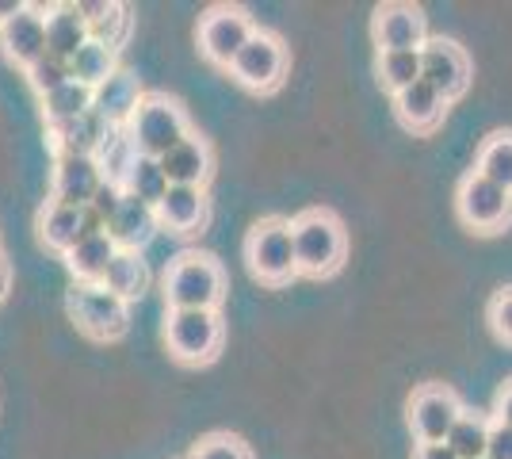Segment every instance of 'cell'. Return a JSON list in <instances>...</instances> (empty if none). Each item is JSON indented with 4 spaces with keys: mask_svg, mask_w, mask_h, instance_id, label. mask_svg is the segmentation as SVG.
<instances>
[{
    "mask_svg": "<svg viewBox=\"0 0 512 459\" xmlns=\"http://www.w3.org/2000/svg\"><path fill=\"white\" fill-rule=\"evenodd\" d=\"M291 234H295V257H299V276L310 280H325L344 264L348 253V238L344 226L333 211L325 207H310L291 219Z\"/></svg>",
    "mask_w": 512,
    "mask_h": 459,
    "instance_id": "6da1fadb",
    "label": "cell"
},
{
    "mask_svg": "<svg viewBox=\"0 0 512 459\" xmlns=\"http://www.w3.org/2000/svg\"><path fill=\"white\" fill-rule=\"evenodd\" d=\"M226 295V272L207 253H184L165 272V299L172 310H214Z\"/></svg>",
    "mask_w": 512,
    "mask_h": 459,
    "instance_id": "7a4b0ae2",
    "label": "cell"
},
{
    "mask_svg": "<svg viewBox=\"0 0 512 459\" xmlns=\"http://www.w3.org/2000/svg\"><path fill=\"white\" fill-rule=\"evenodd\" d=\"M245 261L260 284L283 287L299 276L295 257V234L287 219H260L245 238Z\"/></svg>",
    "mask_w": 512,
    "mask_h": 459,
    "instance_id": "3957f363",
    "label": "cell"
},
{
    "mask_svg": "<svg viewBox=\"0 0 512 459\" xmlns=\"http://www.w3.org/2000/svg\"><path fill=\"white\" fill-rule=\"evenodd\" d=\"M69 318L92 341H115L130 326V303L104 284H77L69 291Z\"/></svg>",
    "mask_w": 512,
    "mask_h": 459,
    "instance_id": "277c9868",
    "label": "cell"
},
{
    "mask_svg": "<svg viewBox=\"0 0 512 459\" xmlns=\"http://www.w3.org/2000/svg\"><path fill=\"white\" fill-rule=\"evenodd\" d=\"M127 131L142 157H157L161 161L172 146H180L188 138V119H184L180 104L169 100V96H146L138 115L130 119Z\"/></svg>",
    "mask_w": 512,
    "mask_h": 459,
    "instance_id": "5b68a950",
    "label": "cell"
},
{
    "mask_svg": "<svg viewBox=\"0 0 512 459\" xmlns=\"http://www.w3.org/2000/svg\"><path fill=\"white\" fill-rule=\"evenodd\" d=\"M165 345L180 364H207L222 349L218 310H169Z\"/></svg>",
    "mask_w": 512,
    "mask_h": 459,
    "instance_id": "8992f818",
    "label": "cell"
},
{
    "mask_svg": "<svg viewBox=\"0 0 512 459\" xmlns=\"http://www.w3.org/2000/svg\"><path fill=\"white\" fill-rule=\"evenodd\" d=\"M467 414L459 394L444 383H425L409 398V429L417 444H448L451 429L459 425V417Z\"/></svg>",
    "mask_w": 512,
    "mask_h": 459,
    "instance_id": "52a82bcc",
    "label": "cell"
},
{
    "mask_svg": "<svg viewBox=\"0 0 512 459\" xmlns=\"http://www.w3.org/2000/svg\"><path fill=\"white\" fill-rule=\"evenodd\" d=\"M455 207H459V219L467 222L474 234H497L512 222V192L497 188L482 173L463 176Z\"/></svg>",
    "mask_w": 512,
    "mask_h": 459,
    "instance_id": "ba28073f",
    "label": "cell"
},
{
    "mask_svg": "<svg viewBox=\"0 0 512 459\" xmlns=\"http://www.w3.org/2000/svg\"><path fill=\"white\" fill-rule=\"evenodd\" d=\"M253 23L241 8H230V4H218L211 8L203 20H199V54L211 62V66L230 69L234 58L245 50V43L253 39Z\"/></svg>",
    "mask_w": 512,
    "mask_h": 459,
    "instance_id": "9c48e42d",
    "label": "cell"
},
{
    "mask_svg": "<svg viewBox=\"0 0 512 459\" xmlns=\"http://www.w3.org/2000/svg\"><path fill=\"white\" fill-rule=\"evenodd\" d=\"M283 73H287V46L268 31H256L230 66V77L249 92H272L283 85Z\"/></svg>",
    "mask_w": 512,
    "mask_h": 459,
    "instance_id": "30bf717a",
    "label": "cell"
},
{
    "mask_svg": "<svg viewBox=\"0 0 512 459\" xmlns=\"http://www.w3.org/2000/svg\"><path fill=\"white\" fill-rule=\"evenodd\" d=\"M421 81L436 88L444 100H459L470 88V58L451 39H428L421 46Z\"/></svg>",
    "mask_w": 512,
    "mask_h": 459,
    "instance_id": "8fae6325",
    "label": "cell"
},
{
    "mask_svg": "<svg viewBox=\"0 0 512 459\" xmlns=\"http://www.w3.org/2000/svg\"><path fill=\"white\" fill-rule=\"evenodd\" d=\"M0 50L27 73L46 54V16L39 4H23L8 23H0Z\"/></svg>",
    "mask_w": 512,
    "mask_h": 459,
    "instance_id": "7c38bea8",
    "label": "cell"
},
{
    "mask_svg": "<svg viewBox=\"0 0 512 459\" xmlns=\"http://www.w3.org/2000/svg\"><path fill=\"white\" fill-rule=\"evenodd\" d=\"M371 35L379 54L383 50H421L428 43L425 12L417 4H379L375 20H371Z\"/></svg>",
    "mask_w": 512,
    "mask_h": 459,
    "instance_id": "4fadbf2b",
    "label": "cell"
},
{
    "mask_svg": "<svg viewBox=\"0 0 512 459\" xmlns=\"http://www.w3.org/2000/svg\"><path fill=\"white\" fill-rule=\"evenodd\" d=\"M100 188H104V173H100L96 157H73V153L58 157V169H54V203L88 207Z\"/></svg>",
    "mask_w": 512,
    "mask_h": 459,
    "instance_id": "5bb4252c",
    "label": "cell"
},
{
    "mask_svg": "<svg viewBox=\"0 0 512 459\" xmlns=\"http://www.w3.org/2000/svg\"><path fill=\"white\" fill-rule=\"evenodd\" d=\"M394 111H398V123H402L406 131L428 134L444 123V115H448V100L428 85V81H417V85H409L406 92H398V96H394Z\"/></svg>",
    "mask_w": 512,
    "mask_h": 459,
    "instance_id": "9a60e30c",
    "label": "cell"
},
{
    "mask_svg": "<svg viewBox=\"0 0 512 459\" xmlns=\"http://www.w3.org/2000/svg\"><path fill=\"white\" fill-rule=\"evenodd\" d=\"M142 85H138V77L127 73V69H119V73H111L104 85L96 88V104L92 108L104 115L111 127H130V119L138 115L142 108Z\"/></svg>",
    "mask_w": 512,
    "mask_h": 459,
    "instance_id": "2e32d148",
    "label": "cell"
},
{
    "mask_svg": "<svg viewBox=\"0 0 512 459\" xmlns=\"http://www.w3.org/2000/svg\"><path fill=\"white\" fill-rule=\"evenodd\" d=\"M39 8L46 16V54H58L65 62H73V54L92 39L77 4H39Z\"/></svg>",
    "mask_w": 512,
    "mask_h": 459,
    "instance_id": "e0dca14e",
    "label": "cell"
},
{
    "mask_svg": "<svg viewBox=\"0 0 512 459\" xmlns=\"http://www.w3.org/2000/svg\"><path fill=\"white\" fill-rule=\"evenodd\" d=\"M157 230H161L157 207H150V203H142V199H134V196L123 199V211L107 226L111 241H115L119 249H130V253H142V249L157 238Z\"/></svg>",
    "mask_w": 512,
    "mask_h": 459,
    "instance_id": "ac0fdd59",
    "label": "cell"
},
{
    "mask_svg": "<svg viewBox=\"0 0 512 459\" xmlns=\"http://www.w3.org/2000/svg\"><path fill=\"white\" fill-rule=\"evenodd\" d=\"M46 131H50L54 146H58V157H62V153H73V157H96L100 146L107 142V134L115 131V127L107 123L100 111L92 108V111H85L81 119L58 123V127H46Z\"/></svg>",
    "mask_w": 512,
    "mask_h": 459,
    "instance_id": "d6986e66",
    "label": "cell"
},
{
    "mask_svg": "<svg viewBox=\"0 0 512 459\" xmlns=\"http://www.w3.org/2000/svg\"><path fill=\"white\" fill-rule=\"evenodd\" d=\"M157 222L161 230H172V234H195L207 222V192L172 184L165 199L157 203Z\"/></svg>",
    "mask_w": 512,
    "mask_h": 459,
    "instance_id": "ffe728a7",
    "label": "cell"
},
{
    "mask_svg": "<svg viewBox=\"0 0 512 459\" xmlns=\"http://www.w3.org/2000/svg\"><path fill=\"white\" fill-rule=\"evenodd\" d=\"M161 169L169 176V184H180V188H203L207 176H211V150L203 138L188 134L180 146H172L165 157H161Z\"/></svg>",
    "mask_w": 512,
    "mask_h": 459,
    "instance_id": "44dd1931",
    "label": "cell"
},
{
    "mask_svg": "<svg viewBox=\"0 0 512 459\" xmlns=\"http://www.w3.org/2000/svg\"><path fill=\"white\" fill-rule=\"evenodd\" d=\"M115 253H119V245L111 241V234L81 238L65 253V264H69V272L77 276V284H104L107 264L115 261Z\"/></svg>",
    "mask_w": 512,
    "mask_h": 459,
    "instance_id": "7402d4cb",
    "label": "cell"
},
{
    "mask_svg": "<svg viewBox=\"0 0 512 459\" xmlns=\"http://www.w3.org/2000/svg\"><path fill=\"white\" fill-rule=\"evenodd\" d=\"M39 238L43 245H50L54 253H69L81 241V207H65V203H46L39 215Z\"/></svg>",
    "mask_w": 512,
    "mask_h": 459,
    "instance_id": "603a6c76",
    "label": "cell"
},
{
    "mask_svg": "<svg viewBox=\"0 0 512 459\" xmlns=\"http://www.w3.org/2000/svg\"><path fill=\"white\" fill-rule=\"evenodd\" d=\"M104 287L115 291L119 299L134 303V299L150 287V264H146V257H142V253H130V249H119L115 261L107 264Z\"/></svg>",
    "mask_w": 512,
    "mask_h": 459,
    "instance_id": "cb8c5ba5",
    "label": "cell"
},
{
    "mask_svg": "<svg viewBox=\"0 0 512 459\" xmlns=\"http://www.w3.org/2000/svg\"><path fill=\"white\" fill-rule=\"evenodd\" d=\"M92 104H96V88L81 85V81H69V85H62L58 92L43 96V119H46V127H58V123H73V119H81L85 111H92Z\"/></svg>",
    "mask_w": 512,
    "mask_h": 459,
    "instance_id": "d4e9b609",
    "label": "cell"
},
{
    "mask_svg": "<svg viewBox=\"0 0 512 459\" xmlns=\"http://www.w3.org/2000/svg\"><path fill=\"white\" fill-rule=\"evenodd\" d=\"M134 161H138V146H134V138H130L127 127H115V131L107 134V142L100 146L96 153V165H100V173H104L107 184H127L130 169H134Z\"/></svg>",
    "mask_w": 512,
    "mask_h": 459,
    "instance_id": "484cf974",
    "label": "cell"
},
{
    "mask_svg": "<svg viewBox=\"0 0 512 459\" xmlns=\"http://www.w3.org/2000/svg\"><path fill=\"white\" fill-rule=\"evenodd\" d=\"M474 173H482L486 180H493L497 188L512 192V131H497L482 142Z\"/></svg>",
    "mask_w": 512,
    "mask_h": 459,
    "instance_id": "4316f807",
    "label": "cell"
},
{
    "mask_svg": "<svg viewBox=\"0 0 512 459\" xmlns=\"http://www.w3.org/2000/svg\"><path fill=\"white\" fill-rule=\"evenodd\" d=\"M69 69H73V81H81V85H88V88H100L111 73H119V66H115V50L104 43H96V39H88V43L73 54Z\"/></svg>",
    "mask_w": 512,
    "mask_h": 459,
    "instance_id": "83f0119b",
    "label": "cell"
},
{
    "mask_svg": "<svg viewBox=\"0 0 512 459\" xmlns=\"http://www.w3.org/2000/svg\"><path fill=\"white\" fill-rule=\"evenodd\" d=\"M379 81H383L386 92H406L409 85L421 81V50H383L379 54Z\"/></svg>",
    "mask_w": 512,
    "mask_h": 459,
    "instance_id": "f1b7e54d",
    "label": "cell"
},
{
    "mask_svg": "<svg viewBox=\"0 0 512 459\" xmlns=\"http://www.w3.org/2000/svg\"><path fill=\"white\" fill-rule=\"evenodd\" d=\"M169 176H165V169H161V161L157 157H142L138 153V161H134V169H130L127 184H123V192L134 199H142V203H150V207H157L161 199H165V192H169Z\"/></svg>",
    "mask_w": 512,
    "mask_h": 459,
    "instance_id": "f546056e",
    "label": "cell"
},
{
    "mask_svg": "<svg viewBox=\"0 0 512 459\" xmlns=\"http://www.w3.org/2000/svg\"><path fill=\"white\" fill-rule=\"evenodd\" d=\"M490 417L482 414H463L459 425L451 429L448 448L459 459H486V448H490Z\"/></svg>",
    "mask_w": 512,
    "mask_h": 459,
    "instance_id": "4dcf8cb0",
    "label": "cell"
},
{
    "mask_svg": "<svg viewBox=\"0 0 512 459\" xmlns=\"http://www.w3.org/2000/svg\"><path fill=\"white\" fill-rule=\"evenodd\" d=\"M69 81H73V69H69V62L58 58V54H43L35 66L27 69V85L39 92V100L50 96V92H58V88L69 85Z\"/></svg>",
    "mask_w": 512,
    "mask_h": 459,
    "instance_id": "1f68e13d",
    "label": "cell"
},
{
    "mask_svg": "<svg viewBox=\"0 0 512 459\" xmlns=\"http://www.w3.org/2000/svg\"><path fill=\"white\" fill-rule=\"evenodd\" d=\"M127 31H130V8L127 4H107L104 16L88 27V35H92L96 43L111 46V50H119V46H123Z\"/></svg>",
    "mask_w": 512,
    "mask_h": 459,
    "instance_id": "d6a6232c",
    "label": "cell"
},
{
    "mask_svg": "<svg viewBox=\"0 0 512 459\" xmlns=\"http://www.w3.org/2000/svg\"><path fill=\"white\" fill-rule=\"evenodd\" d=\"M188 459H253V452L230 433H218V437L199 440Z\"/></svg>",
    "mask_w": 512,
    "mask_h": 459,
    "instance_id": "836d02e7",
    "label": "cell"
},
{
    "mask_svg": "<svg viewBox=\"0 0 512 459\" xmlns=\"http://www.w3.org/2000/svg\"><path fill=\"white\" fill-rule=\"evenodd\" d=\"M486 318H490L493 333H497L501 341H509V345H512V287H501V291L493 295Z\"/></svg>",
    "mask_w": 512,
    "mask_h": 459,
    "instance_id": "e575fe53",
    "label": "cell"
},
{
    "mask_svg": "<svg viewBox=\"0 0 512 459\" xmlns=\"http://www.w3.org/2000/svg\"><path fill=\"white\" fill-rule=\"evenodd\" d=\"M123 199H127V192H123L119 184H107V180H104V188L96 192V199H92L88 207H92V211H96V215H100V219L111 226V219L123 211Z\"/></svg>",
    "mask_w": 512,
    "mask_h": 459,
    "instance_id": "d590c367",
    "label": "cell"
},
{
    "mask_svg": "<svg viewBox=\"0 0 512 459\" xmlns=\"http://www.w3.org/2000/svg\"><path fill=\"white\" fill-rule=\"evenodd\" d=\"M486 459H512V425L497 421V417H493V425H490V448H486Z\"/></svg>",
    "mask_w": 512,
    "mask_h": 459,
    "instance_id": "8d00e7d4",
    "label": "cell"
},
{
    "mask_svg": "<svg viewBox=\"0 0 512 459\" xmlns=\"http://www.w3.org/2000/svg\"><path fill=\"white\" fill-rule=\"evenodd\" d=\"M100 234H107V222L92 207H81V238H100Z\"/></svg>",
    "mask_w": 512,
    "mask_h": 459,
    "instance_id": "74e56055",
    "label": "cell"
},
{
    "mask_svg": "<svg viewBox=\"0 0 512 459\" xmlns=\"http://www.w3.org/2000/svg\"><path fill=\"white\" fill-rule=\"evenodd\" d=\"M493 414H497V421L512 425V379L497 391V406H493Z\"/></svg>",
    "mask_w": 512,
    "mask_h": 459,
    "instance_id": "f35d334b",
    "label": "cell"
},
{
    "mask_svg": "<svg viewBox=\"0 0 512 459\" xmlns=\"http://www.w3.org/2000/svg\"><path fill=\"white\" fill-rule=\"evenodd\" d=\"M413 459H459V456L451 452L448 444H417Z\"/></svg>",
    "mask_w": 512,
    "mask_h": 459,
    "instance_id": "ab89813d",
    "label": "cell"
},
{
    "mask_svg": "<svg viewBox=\"0 0 512 459\" xmlns=\"http://www.w3.org/2000/svg\"><path fill=\"white\" fill-rule=\"evenodd\" d=\"M23 8V0H0V23H8Z\"/></svg>",
    "mask_w": 512,
    "mask_h": 459,
    "instance_id": "60d3db41",
    "label": "cell"
},
{
    "mask_svg": "<svg viewBox=\"0 0 512 459\" xmlns=\"http://www.w3.org/2000/svg\"><path fill=\"white\" fill-rule=\"evenodd\" d=\"M8 280H12V272H8V264L0 257V299H4V291H8Z\"/></svg>",
    "mask_w": 512,
    "mask_h": 459,
    "instance_id": "b9f144b4",
    "label": "cell"
}]
</instances>
